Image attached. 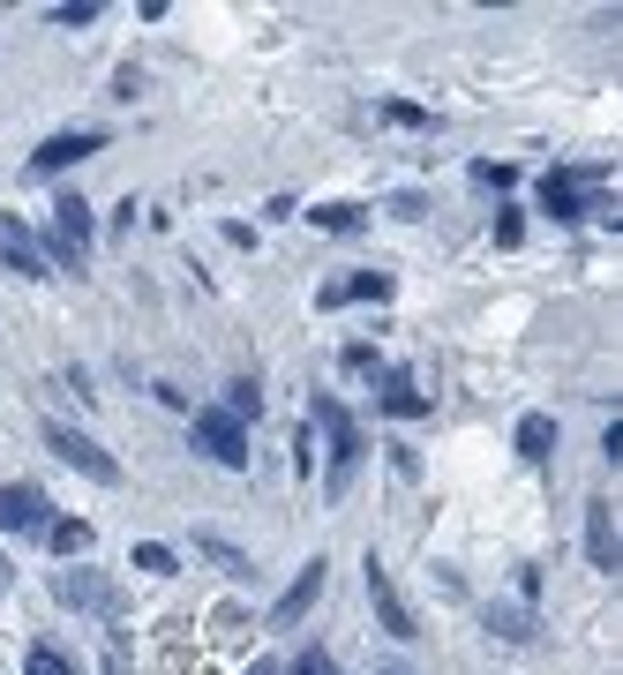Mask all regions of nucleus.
<instances>
[{
    "label": "nucleus",
    "instance_id": "nucleus-12",
    "mask_svg": "<svg viewBox=\"0 0 623 675\" xmlns=\"http://www.w3.org/2000/svg\"><path fill=\"white\" fill-rule=\"evenodd\" d=\"M540 211H548V218H564V225H571V218H586L579 180H571V173H548V180H540Z\"/></svg>",
    "mask_w": 623,
    "mask_h": 675
},
{
    "label": "nucleus",
    "instance_id": "nucleus-1",
    "mask_svg": "<svg viewBox=\"0 0 623 675\" xmlns=\"http://www.w3.org/2000/svg\"><path fill=\"white\" fill-rule=\"evenodd\" d=\"M39 435H45V451H53V458H68V465H76V473H90V480H106V488H113V480H121V465L106 458V451H98V443H90L84 428H68V421H45Z\"/></svg>",
    "mask_w": 623,
    "mask_h": 675
},
{
    "label": "nucleus",
    "instance_id": "nucleus-3",
    "mask_svg": "<svg viewBox=\"0 0 623 675\" xmlns=\"http://www.w3.org/2000/svg\"><path fill=\"white\" fill-rule=\"evenodd\" d=\"M196 451L241 473V465H249V435H241V421H226L218 406H204V413H196Z\"/></svg>",
    "mask_w": 623,
    "mask_h": 675
},
{
    "label": "nucleus",
    "instance_id": "nucleus-14",
    "mask_svg": "<svg viewBox=\"0 0 623 675\" xmlns=\"http://www.w3.org/2000/svg\"><path fill=\"white\" fill-rule=\"evenodd\" d=\"M518 458L526 465L556 458V421H548V413H526V421H518Z\"/></svg>",
    "mask_w": 623,
    "mask_h": 675
},
{
    "label": "nucleus",
    "instance_id": "nucleus-7",
    "mask_svg": "<svg viewBox=\"0 0 623 675\" xmlns=\"http://www.w3.org/2000/svg\"><path fill=\"white\" fill-rule=\"evenodd\" d=\"M316 593H324V555H316V563H300V578H293V586L278 593V608H271V623H278V631H293V623L316 608Z\"/></svg>",
    "mask_w": 623,
    "mask_h": 675
},
{
    "label": "nucleus",
    "instance_id": "nucleus-25",
    "mask_svg": "<svg viewBox=\"0 0 623 675\" xmlns=\"http://www.w3.org/2000/svg\"><path fill=\"white\" fill-rule=\"evenodd\" d=\"M31 675H68V661H61L53 645H39V653H31Z\"/></svg>",
    "mask_w": 623,
    "mask_h": 675
},
{
    "label": "nucleus",
    "instance_id": "nucleus-5",
    "mask_svg": "<svg viewBox=\"0 0 623 675\" xmlns=\"http://www.w3.org/2000/svg\"><path fill=\"white\" fill-rule=\"evenodd\" d=\"M90 151H106L98 128H61V135H45L39 151H31V166H39V173H68V166H84Z\"/></svg>",
    "mask_w": 623,
    "mask_h": 675
},
{
    "label": "nucleus",
    "instance_id": "nucleus-8",
    "mask_svg": "<svg viewBox=\"0 0 623 675\" xmlns=\"http://www.w3.org/2000/svg\"><path fill=\"white\" fill-rule=\"evenodd\" d=\"M375 406H383L391 421H420V413H428V398L414 390V376H406V368H391V376H383V390H375Z\"/></svg>",
    "mask_w": 623,
    "mask_h": 675
},
{
    "label": "nucleus",
    "instance_id": "nucleus-2",
    "mask_svg": "<svg viewBox=\"0 0 623 675\" xmlns=\"http://www.w3.org/2000/svg\"><path fill=\"white\" fill-rule=\"evenodd\" d=\"M316 421L331 428V480H324V488L346 496V480H353V465H361V428L338 413V398H316ZM316 421H308V428H316Z\"/></svg>",
    "mask_w": 623,
    "mask_h": 675
},
{
    "label": "nucleus",
    "instance_id": "nucleus-19",
    "mask_svg": "<svg viewBox=\"0 0 623 675\" xmlns=\"http://www.w3.org/2000/svg\"><path fill=\"white\" fill-rule=\"evenodd\" d=\"M218 413H226V421H249V413H263V390H255V383L241 376L233 390H226V406H218Z\"/></svg>",
    "mask_w": 623,
    "mask_h": 675
},
{
    "label": "nucleus",
    "instance_id": "nucleus-15",
    "mask_svg": "<svg viewBox=\"0 0 623 675\" xmlns=\"http://www.w3.org/2000/svg\"><path fill=\"white\" fill-rule=\"evenodd\" d=\"M45 549L76 563V555H90V525H84V518H53V525H45Z\"/></svg>",
    "mask_w": 623,
    "mask_h": 675
},
{
    "label": "nucleus",
    "instance_id": "nucleus-24",
    "mask_svg": "<svg viewBox=\"0 0 623 675\" xmlns=\"http://www.w3.org/2000/svg\"><path fill=\"white\" fill-rule=\"evenodd\" d=\"M496 241H503V248H518V241H526V218L503 211V218H496Z\"/></svg>",
    "mask_w": 623,
    "mask_h": 675
},
{
    "label": "nucleus",
    "instance_id": "nucleus-18",
    "mask_svg": "<svg viewBox=\"0 0 623 675\" xmlns=\"http://www.w3.org/2000/svg\"><path fill=\"white\" fill-rule=\"evenodd\" d=\"M489 631L511 638V645H526V638H534V616H526V608H503V600H489Z\"/></svg>",
    "mask_w": 623,
    "mask_h": 675
},
{
    "label": "nucleus",
    "instance_id": "nucleus-27",
    "mask_svg": "<svg viewBox=\"0 0 623 675\" xmlns=\"http://www.w3.org/2000/svg\"><path fill=\"white\" fill-rule=\"evenodd\" d=\"M249 675H278V668H271V661H255V668H249Z\"/></svg>",
    "mask_w": 623,
    "mask_h": 675
},
{
    "label": "nucleus",
    "instance_id": "nucleus-13",
    "mask_svg": "<svg viewBox=\"0 0 623 675\" xmlns=\"http://www.w3.org/2000/svg\"><path fill=\"white\" fill-rule=\"evenodd\" d=\"M53 593H61L68 608H113V593L98 586L90 571H61V578H53Z\"/></svg>",
    "mask_w": 623,
    "mask_h": 675
},
{
    "label": "nucleus",
    "instance_id": "nucleus-20",
    "mask_svg": "<svg viewBox=\"0 0 623 675\" xmlns=\"http://www.w3.org/2000/svg\"><path fill=\"white\" fill-rule=\"evenodd\" d=\"M196 549H204L210 563H218V571H233V578H241V571H249V555L233 549V541H218V533H196Z\"/></svg>",
    "mask_w": 623,
    "mask_h": 675
},
{
    "label": "nucleus",
    "instance_id": "nucleus-16",
    "mask_svg": "<svg viewBox=\"0 0 623 675\" xmlns=\"http://www.w3.org/2000/svg\"><path fill=\"white\" fill-rule=\"evenodd\" d=\"M128 571H143V578H173L181 555H173L166 541H135V549H128Z\"/></svg>",
    "mask_w": 623,
    "mask_h": 675
},
{
    "label": "nucleus",
    "instance_id": "nucleus-9",
    "mask_svg": "<svg viewBox=\"0 0 623 675\" xmlns=\"http://www.w3.org/2000/svg\"><path fill=\"white\" fill-rule=\"evenodd\" d=\"M586 555H593V571H616V518H609V504H586Z\"/></svg>",
    "mask_w": 623,
    "mask_h": 675
},
{
    "label": "nucleus",
    "instance_id": "nucleus-11",
    "mask_svg": "<svg viewBox=\"0 0 623 675\" xmlns=\"http://www.w3.org/2000/svg\"><path fill=\"white\" fill-rule=\"evenodd\" d=\"M53 233H61L76 255L90 248V203H84V196H61V203H53Z\"/></svg>",
    "mask_w": 623,
    "mask_h": 675
},
{
    "label": "nucleus",
    "instance_id": "nucleus-10",
    "mask_svg": "<svg viewBox=\"0 0 623 675\" xmlns=\"http://www.w3.org/2000/svg\"><path fill=\"white\" fill-rule=\"evenodd\" d=\"M0 263H15L23 278H45V255H39V241H31L23 225H8V218H0Z\"/></svg>",
    "mask_w": 623,
    "mask_h": 675
},
{
    "label": "nucleus",
    "instance_id": "nucleus-28",
    "mask_svg": "<svg viewBox=\"0 0 623 675\" xmlns=\"http://www.w3.org/2000/svg\"><path fill=\"white\" fill-rule=\"evenodd\" d=\"M0 586H8V563H0Z\"/></svg>",
    "mask_w": 623,
    "mask_h": 675
},
{
    "label": "nucleus",
    "instance_id": "nucleus-26",
    "mask_svg": "<svg viewBox=\"0 0 623 675\" xmlns=\"http://www.w3.org/2000/svg\"><path fill=\"white\" fill-rule=\"evenodd\" d=\"M293 465H300V473L316 465V428H300V435H293Z\"/></svg>",
    "mask_w": 623,
    "mask_h": 675
},
{
    "label": "nucleus",
    "instance_id": "nucleus-22",
    "mask_svg": "<svg viewBox=\"0 0 623 675\" xmlns=\"http://www.w3.org/2000/svg\"><path fill=\"white\" fill-rule=\"evenodd\" d=\"M53 23H61V31H84V23H98V8H90V0H68V8H53Z\"/></svg>",
    "mask_w": 623,
    "mask_h": 675
},
{
    "label": "nucleus",
    "instance_id": "nucleus-6",
    "mask_svg": "<svg viewBox=\"0 0 623 675\" xmlns=\"http://www.w3.org/2000/svg\"><path fill=\"white\" fill-rule=\"evenodd\" d=\"M369 608H375V623H383L391 638H414V608L398 600V586H391V571H383L375 555H369Z\"/></svg>",
    "mask_w": 623,
    "mask_h": 675
},
{
    "label": "nucleus",
    "instance_id": "nucleus-23",
    "mask_svg": "<svg viewBox=\"0 0 623 675\" xmlns=\"http://www.w3.org/2000/svg\"><path fill=\"white\" fill-rule=\"evenodd\" d=\"M383 121H391V128H428V113H420V106H398V98H391V106H383Z\"/></svg>",
    "mask_w": 623,
    "mask_h": 675
},
{
    "label": "nucleus",
    "instance_id": "nucleus-17",
    "mask_svg": "<svg viewBox=\"0 0 623 675\" xmlns=\"http://www.w3.org/2000/svg\"><path fill=\"white\" fill-rule=\"evenodd\" d=\"M383 294H391V278H383V270H361V278H346V286H324L331 308H338V300H383Z\"/></svg>",
    "mask_w": 623,
    "mask_h": 675
},
{
    "label": "nucleus",
    "instance_id": "nucleus-21",
    "mask_svg": "<svg viewBox=\"0 0 623 675\" xmlns=\"http://www.w3.org/2000/svg\"><path fill=\"white\" fill-rule=\"evenodd\" d=\"M316 225H331V233H353V225H361V203H316Z\"/></svg>",
    "mask_w": 623,
    "mask_h": 675
},
{
    "label": "nucleus",
    "instance_id": "nucleus-4",
    "mask_svg": "<svg viewBox=\"0 0 623 675\" xmlns=\"http://www.w3.org/2000/svg\"><path fill=\"white\" fill-rule=\"evenodd\" d=\"M45 525H53L45 488H31V480H8V488H0V533H45Z\"/></svg>",
    "mask_w": 623,
    "mask_h": 675
}]
</instances>
